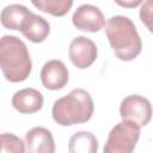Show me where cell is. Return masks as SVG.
Returning a JSON list of instances; mask_svg holds the SVG:
<instances>
[{
  "label": "cell",
  "mask_w": 153,
  "mask_h": 153,
  "mask_svg": "<svg viewBox=\"0 0 153 153\" xmlns=\"http://www.w3.org/2000/svg\"><path fill=\"white\" fill-rule=\"evenodd\" d=\"M39 76L45 88L56 91L67 85L68 69L61 60H50L43 65Z\"/></svg>",
  "instance_id": "cell-8"
},
{
  "label": "cell",
  "mask_w": 153,
  "mask_h": 153,
  "mask_svg": "<svg viewBox=\"0 0 153 153\" xmlns=\"http://www.w3.org/2000/svg\"><path fill=\"white\" fill-rule=\"evenodd\" d=\"M68 151L71 153H96L98 151V141L90 131H76L69 139Z\"/></svg>",
  "instance_id": "cell-13"
},
{
  "label": "cell",
  "mask_w": 153,
  "mask_h": 153,
  "mask_svg": "<svg viewBox=\"0 0 153 153\" xmlns=\"http://www.w3.org/2000/svg\"><path fill=\"white\" fill-rule=\"evenodd\" d=\"M105 33L116 57L122 61L134 60L142 50V42L130 18L114 16L105 24Z\"/></svg>",
  "instance_id": "cell-1"
},
{
  "label": "cell",
  "mask_w": 153,
  "mask_h": 153,
  "mask_svg": "<svg viewBox=\"0 0 153 153\" xmlns=\"http://www.w3.org/2000/svg\"><path fill=\"white\" fill-rule=\"evenodd\" d=\"M72 22L78 30L86 32H98L105 25L103 12L97 6L88 4L81 5L75 10Z\"/></svg>",
  "instance_id": "cell-7"
},
{
  "label": "cell",
  "mask_w": 153,
  "mask_h": 153,
  "mask_svg": "<svg viewBox=\"0 0 153 153\" xmlns=\"http://www.w3.org/2000/svg\"><path fill=\"white\" fill-rule=\"evenodd\" d=\"M0 143H1V152H25V142L14 134L11 133H2L0 135Z\"/></svg>",
  "instance_id": "cell-15"
},
{
  "label": "cell",
  "mask_w": 153,
  "mask_h": 153,
  "mask_svg": "<svg viewBox=\"0 0 153 153\" xmlns=\"http://www.w3.org/2000/svg\"><path fill=\"white\" fill-rule=\"evenodd\" d=\"M32 5L54 17H62L69 12L73 6V0H31Z\"/></svg>",
  "instance_id": "cell-14"
},
{
  "label": "cell",
  "mask_w": 153,
  "mask_h": 153,
  "mask_svg": "<svg viewBox=\"0 0 153 153\" xmlns=\"http://www.w3.org/2000/svg\"><path fill=\"white\" fill-rule=\"evenodd\" d=\"M26 151L30 153H54L55 143L51 131L44 127H33L25 134Z\"/></svg>",
  "instance_id": "cell-9"
},
{
  "label": "cell",
  "mask_w": 153,
  "mask_h": 153,
  "mask_svg": "<svg viewBox=\"0 0 153 153\" xmlns=\"http://www.w3.org/2000/svg\"><path fill=\"white\" fill-rule=\"evenodd\" d=\"M0 67L10 82H22L32 69L31 57L26 44L16 36L5 35L0 41Z\"/></svg>",
  "instance_id": "cell-2"
},
{
  "label": "cell",
  "mask_w": 153,
  "mask_h": 153,
  "mask_svg": "<svg viewBox=\"0 0 153 153\" xmlns=\"http://www.w3.org/2000/svg\"><path fill=\"white\" fill-rule=\"evenodd\" d=\"M19 31L29 41L33 43H41L48 37L50 32V25L43 17L37 16L31 12L25 18Z\"/></svg>",
  "instance_id": "cell-11"
},
{
  "label": "cell",
  "mask_w": 153,
  "mask_h": 153,
  "mask_svg": "<svg viewBox=\"0 0 153 153\" xmlns=\"http://www.w3.org/2000/svg\"><path fill=\"white\" fill-rule=\"evenodd\" d=\"M68 55L71 62L79 69L88 68L97 59L98 50L94 42L85 36L73 38L69 44Z\"/></svg>",
  "instance_id": "cell-6"
},
{
  "label": "cell",
  "mask_w": 153,
  "mask_h": 153,
  "mask_svg": "<svg viewBox=\"0 0 153 153\" xmlns=\"http://www.w3.org/2000/svg\"><path fill=\"white\" fill-rule=\"evenodd\" d=\"M140 128L136 123L123 120L109 133L104 146V153H130L134 151L139 137Z\"/></svg>",
  "instance_id": "cell-4"
},
{
  "label": "cell",
  "mask_w": 153,
  "mask_h": 153,
  "mask_svg": "<svg viewBox=\"0 0 153 153\" xmlns=\"http://www.w3.org/2000/svg\"><path fill=\"white\" fill-rule=\"evenodd\" d=\"M114 1L118 6L124 8H135L143 2V0H114Z\"/></svg>",
  "instance_id": "cell-17"
},
{
  "label": "cell",
  "mask_w": 153,
  "mask_h": 153,
  "mask_svg": "<svg viewBox=\"0 0 153 153\" xmlns=\"http://www.w3.org/2000/svg\"><path fill=\"white\" fill-rule=\"evenodd\" d=\"M94 110L91 94L84 88H74L67 96L55 100L51 110L54 121L60 126H73L87 122Z\"/></svg>",
  "instance_id": "cell-3"
},
{
  "label": "cell",
  "mask_w": 153,
  "mask_h": 153,
  "mask_svg": "<svg viewBox=\"0 0 153 153\" xmlns=\"http://www.w3.org/2000/svg\"><path fill=\"white\" fill-rule=\"evenodd\" d=\"M140 20L153 33V0H146L140 8Z\"/></svg>",
  "instance_id": "cell-16"
},
{
  "label": "cell",
  "mask_w": 153,
  "mask_h": 153,
  "mask_svg": "<svg viewBox=\"0 0 153 153\" xmlns=\"http://www.w3.org/2000/svg\"><path fill=\"white\" fill-rule=\"evenodd\" d=\"M12 106L20 114H35L43 106V96L36 88L19 90L12 97Z\"/></svg>",
  "instance_id": "cell-10"
},
{
  "label": "cell",
  "mask_w": 153,
  "mask_h": 153,
  "mask_svg": "<svg viewBox=\"0 0 153 153\" xmlns=\"http://www.w3.org/2000/svg\"><path fill=\"white\" fill-rule=\"evenodd\" d=\"M120 115L122 120L145 127L152 118V105L147 98L140 94L127 96L120 105Z\"/></svg>",
  "instance_id": "cell-5"
},
{
  "label": "cell",
  "mask_w": 153,
  "mask_h": 153,
  "mask_svg": "<svg viewBox=\"0 0 153 153\" xmlns=\"http://www.w3.org/2000/svg\"><path fill=\"white\" fill-rule=\"evenodd\" d=\"M30 13L31 11L23 5H8L1 11V24L4 27L10 30H20L22 24Z\"/></svg>",
  "instance_id": "cell-12"
}]
</instances>
